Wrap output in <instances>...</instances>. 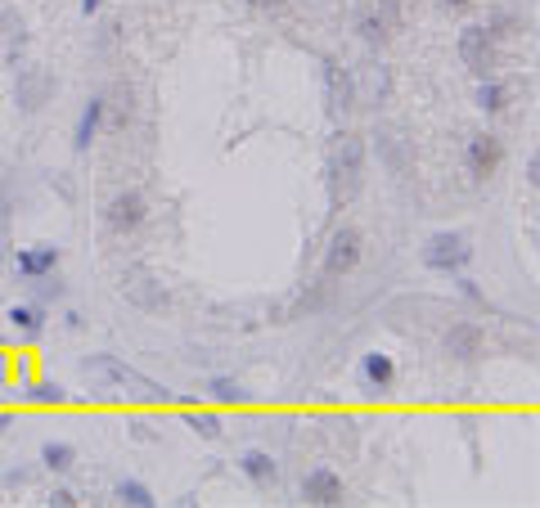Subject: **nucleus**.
<instances>
[{"mask_svg": "<svg viewBox=\"0 0 540 508\" xmlns=\"http://www.w3.org/2000/svg\"><path fill=\"white\" fill-rule=\"evenodd\" d=\"M82 369H86V378H104V383H113V387H131L135 396H145V401H167V396H171L163 383H154V378H145L140 369L122 365L117 355H91Z\"/></svg>", "mask_w": 540, "mask_h": 508, "instance_id": "obj_1", "label": "nucleus"}, {"mask_svg": "<svg viewBox=\"0 0 540 508\" xmlns=\"http://www.w3.org/2000/svg\"><path fill=\"white\" fill-rule=\"evenodd\" d=\"M468 261H472V248H468V239L455 234V230L433 234L428 248H424V266L437 270V274H455V270H464Z\"/></svg>", "mask_w": 540, "mask_h": 508, "instance_id": "obj_2", "label": "nucleus"}, {"mask_svg": "<svg viewBox=\"0 0 540 508\" xmlns=\"http://www.w3.org/2000/svg\"><path fill=\"white\" fill-rule=\"evenodd\" d=\"M361 167H365L361 135H343V144H338V154H333V194L352 198L361 189Z\"/></svg>", "mask_w": 540, "mask_h": 508, "instance_id": "obj_3", "label": "nucleus"}, {"mask_svg": "<svg viewBox=\"0 0 540 508\" xmlns=\"http://www.w3.org/2000/svg\"><path fill=\"white\" fill-rule=\"evenodd\" d=\"M459 59L468 72H478V77H491V67H496V41L487 28H464L459 32Z\"/></svg>", "mask_w": 540, "mask_h": 508, "instance_id": "obj_4", "label": "nucleus"}, {"mask_svg": "<svg viewBox=\"0 0 540 508\" xmlns=\"http://www.w3.org/2000/svg\"><path fill=\"white\" fill-rule=\"evenodd\" d=\"M104 226H108L113 234H131V230H140V226H145V198L135 194V189L113 194V198H108V207H104Z\"/></svg>", "mask_w": 540, "mask_h": 508, "instance_id": "obj_5", "label": "nucleus"}, {"mask_svg": "<svg viewBox=\"0 0 540 508\" xmlns=\"http://www.w3.org/2000/svg\"><path fill=\"white\" fill-rule=\"evenodd\" d=\"M50 95H54V77H50L45 67H23V72H19L14 104H19L23 113H41V108L50 104Z\"/></svg>", "mask_w": 540, "mask_h": 508, "instance_id": "obj_6", "label": "nucleus"}, {"mask_svg": "<svg viewBox=\"0 0 540 508\" xmlns=\"http://www.w3.org/2000/svg\"><path fill=\"white\" fill-rule=\"evenodd\" d=\"M28 54V23L19 10H0V67H19Z\"/></svg>", "mask_w": 540, "mask_h": 508, "instance_id": "obj_7", "label": "nucleus"}, {"mask_svg": "<svg viewBox=\"0 0 540 508\" xmlns=\"http://www.w3.org/2000/svg\"><path fill=\"white\" fill-rule=\"evenodd\" d=\"M361 261V234L352 226H343L333 239H329V257H324V274L338 279V274H352Z\"/></svg>", "mask_w": 540, "mask_h": 508, "instance_id": "obj_8", "label": "nucleus"}, {"mask_svg": "<svg viewBox=\"0 0 540 508\" xmlns=\"http://www.w3.org/2000/svg\"><path fill=\"white\" fill-rule=\"evenodd\" d=\"M500 158H504V149H500V139H496V135H478V139H468L464 163H468V176H472V180H487V176L500 167Z\"/></svg>", "mask_w": 540, "mask_h": 508, "instance_id": "obj_9", "label": "nucleus"}, {"mask_svg": "<svg viewBox=\"0 0 540 508\" xmlns=\"http://www.w3.org/2000/svg\"><path fill=\"white\" fill-rule=\"evenodd\" d=\"M302 499L306 504H343V477L333 468H311L302 477Z\"/></svg>", "mask_w": 540, "mask_h": 508, "instance_id": "obj_10", "label": "nucleus"}, {"mask_svg": "<svg viewBox=\"0 0 540 508\" xmlns=\"http://www.w3.org/2000/svg\"><path fill=\"white\" fill-rule=\"evenodd\" d=\"M446 355L450 360H478L482 355V329L472 320H459L446 329Z\"/></svg>", "mask_w": 540, "mask_h": 508, "instance_id": "obj_11", "label": "nucleus"}, {"mask_svg": "<svg viewBox=\"0 0 540 508\" xmlns=\"http://www.w3.org/2000/svg\"><path fill=\"white\" fill-rule=\"evenodd\" d=\"M324 86H329V108H333V113H347V108L356 104V82H352L347 67L324 63Z\"/></svg>", "mask_w": 540, "mask_h": 508, "instance_id": "obj_12", "label": "nucleus"}, {"mask_svg": "<svg viewBox=\"0 0 540 508\" xmlns=\"http://www.w3.org/2000/svg\"><path fill=\"white\" fill-rule=\"evenodd\" d=\"M54 266H59V248H19L14 252V270L23 279H45V274H54Z\"/></svg>", "mask_w": 540, "mask_h": 508, "instance_id": "obj_13", "label": "nucleus"}, {"mask_svg": "<svg viewBox=\"0 0 540 508\" xmlns=\"http://www.w3.org/2000/svg\"><path fill=\"white\" fill-rule=\"evenodd\" d=\"M361 383H365V387H374V392H387V387L396 383V365H392V355H383V351L361 355Z\"/></svg>", "mask_w": 540, "mask_h": 508, "instance_id": "obj_14", "label": "nucleus"}, {"mask_svg": "<svg viewBox=\"0 0 540 508\" xmlns=\"http://www.w3.org/2000/svg\"><path fill=\"white\" fill-rule=\"evenodd\" d=\"M104 95H95L86 108H82V122H77V135H73V149L77 154H86L91 149V144H95V135H99V126H104Z\"/></svg>", "mask_w": 540, "mask_h": 508, "instance_id": "obj_15", "label": "nucleus"}, {"mask_svg": "<svg viewBox=\"0 0 540 508\" xmlns=\"http://www.w3.org/2000/svg\"><path fill=\"white\" fill-rule=\"evenodd\" d=\"M239 468H243V477H248L252 486H270V481L280 477V464L270 459L266 450H248V455L239 459Z\"/></svg>", "mask_w": 540, "mask_h": 508, "instance_id": "obj_16", "label": "nucleus"}, {"mask_svg": "<svg viewBox=\"0 0 540 508\" xmlns=\"http://www.w3.org/2000/svg\"><path fill=\"white\" fill-rule=\"evenodd\" d=\"M378 154H383V163H387L396 176L410 171V154H405V139H396V135H378Z\"/></svg>", "mask_w": 540, "mask_h": 508, "instance_id": "obj_17", "label": "nucleus"}, {"mask_svg": "<svg viewBox=\"0 0 540 508\" xmlns=\"http://www.w3.org/2000/svg\"><path fill=\"white\" fill-rule=\"evenodd\" d=\"M185 427H194L198 437H208V441H217V437H221V418H217V414H208V409H185Z\"/></svg>", "mask_w": 540, "mask_h": 508, "instance_id": "obj_18", "label": "nucleus"}, {"mask_svg": "<svg viewBox=\"0 0 540 508\" xmlns=\"http://www.w3.org/2000/svg\"><path fill=\"white\" fill-rule=\"evenodd\" d=\"M208 392L221 401V405H243L248 401V392L234 383V378H226V374H217V378H208Z\"/></svg>", "mask_w": 540, "mask_h": 508, "instance_id": "obj_19", "label": "nucleus"}, {"mask_svg": "<svg viewBox=\"0 0 540 508\" xmlns=\"http://www.w3.org/2000/svg\"><path fill=\"white\" fill-rule=\"evenodd\" d=\"M117 499L131 504V508H154V504H158L154 490H149L145 481H122V486H117Z\"/></svg>", "mask_w": 540, "mask_h": 508, "instance_id": "obj_20", "label": "nucleus"}, {"mask_svg": "<svg viewBox=\"0 0 540 508\" xmlns=\"http://www.w3.org/2000/svg\"><path fill=\"white\" fill-rule=\"evenodd\" d=\"M41 459H45V468L63 472V468H73V464H77V450H73V446H63V441H50V446L41 450Z\"/></svg>", "mask_w": 540, "mask_h": 508, "instance_id": "obj_21", "label": "nucleus"}, {"mask_svg": "<svg viewBox=\"0 0 540 508\" xmlns=\"http://www.w3.org/2000/svg\"><path fill=\"white\" fill-rule=\"evenodd\" d=\"M478 108L500 113V108H504V86H500V82H491V77H482V86H478Z\"/></svg>", "mask_w": 540, "mask_h": 508, "instance_id": "obj_22", "label": "nucleus"}, {"mask_svg": "<svg viewBox=\"0 0 540 508\" xmlns=\"http://www.w3.org/2000/svg\"><path fill=\"white\" fill-rule=\"evenodd\" d=\"M10 320H14V329H23V333H41V311H36V306H14Z\"/></svg>", "mask_w": 540, "mask_h": 508, "instance_id": "obj_23", "label": "nucleus"}, {"mask_svg": "<svg viewBox=\"0 0 540 508\" xmlns=\"http://www.w3.org/2000/svg\"><path fill=\"white\" fill-rule=\"evenodd\" d=\"M361 36H365L369 45H378V41L387 36V19H383V14H365V19H361Z\"/></svg>", "mask_w": 540, "mask_h": 508, "instance_id": "obj_24", "label": "nucleus"}, {"mask_svg": "<svg viewBox=\"0 0 540 508\" xmlns=\"http://www.w3.org/2000/svg\"><path fill=\"white\" fill-rule=\"evenodd\" d=\"M32 401H36V405H63L68 392H63L59 383H36V387H32Z\"/></svg>", "mask_w": 540, "mask_h": 508, "instance_id": "obj_25", "label": "nucleus"}, {"mask_svg": "<svg viewBox=\"0 0 540 508\" xmlns=\"http://www.w3.org/2000/svg\"><path fill=\"white\" fill-rule=\"evenodd\" d=\"M126 293H131L135 302H140V306H154V311H158V306H167V298H163V293H145V283H131Z\"/></svg>", "mask_w": 540, "mask_h": 508, "instance_id": "obj_26", "label": "nucleus"}, {"mask_svg": "<svg viewBox=\"0 0 540 508\" xmlns=\"http://www.w3.org/2000/svg\"><path fill=\"white\" fill-rule=\"evenodd\" d=\"M50 504H54V508H73V504H77V495H73V490H54V495H50Z\"/></svg>", "mask_w": 540, "mask_h": 508, "instance_id": "obj_27", "label": "nucleus"}, {"mask_svg": "<svg viewBox=\"0 0 540 508\" xmlns=\"http://www.w3.org/2000/svg\"><path fill=\"white\" fill-rule=\"evenodd\" d=\"M527 180H531V185H540V163H536V158L527 163Z\"/></svg>", "mask_w": 540, "mask_h": 508, "instance_id": "obj_28", "label": "nucleus"}, {"mask_svg": "<svg viewBox=\"0 0 540 508\" xmlns=\"http://www.w3.org/2000/svg\"><path fill=\"white\" fill-rule=\"evenodd\" d=\"M99 10V0H82V14H95Z\"/></svg>", "mask_w": 540, "mask_h": 508, "instance_id": "obj_29", "label": "nucleus"}, {"mask_svg": "<svg viewBox=\"0 0 540 508\" xmlns=\"http://www.w3.org/2000/svg\"><path fill=\"white\" fill-rule=\"evenodd\" d=\"M446 5H464V0H446Z\"/></svg>", "mask_w": 540, "mask_h": 508, "instance_id": "obj_30", "label": "nucleus"}]
</instances>
